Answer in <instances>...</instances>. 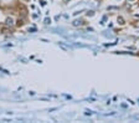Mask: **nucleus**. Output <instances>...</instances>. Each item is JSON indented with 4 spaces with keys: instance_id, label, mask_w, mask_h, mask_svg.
<instances>
[{
    "instance_id": "39448f33",
    "label": "nucleus",
    "mask_w": 139,
    "mask_h": 123,
    "mask_svg": "<svg viewBox=\"0 0 139 123\" xmlns=\"http://www.w3.org/2000/svg\"><path fill=\"white\" fill-rule=\"evenodd\" d=\"M94 14H93V11H88L87 12V16H93Z\"/></svg>"
},
{
    "instance_id": "f257e3e1",
    "label": "nucleus",
    "mask_w": 139,
    "mask_h": 123,
    "mask_svg": "<svg viewBox=\"0 0 139 123\" xmlns=\"http://www.w3.org/2000/svg\"><path fill=\"white\" fill-rule=\"evenodd\" d=\"M5 25L8 26V28H12L15 24H14V19L12 17H6L5 19Z\"/></svg>"
},
{
    "instance_id": "f03ea898",
    "label": "nucleus",
    "mask_w": 139,
    "mask_h": 123,
    "mask_svg": "<svg viewBox=\"0 0 139 123\" xmlns=\"http://www.w3.org/2000/svg\"><path fill=\"white\" fill-rule=\"evenodd\" d=\"M117 21H118V24H119V25H124V24H125V23H124V19H123L122 16H118Z\"/></svg>"
},
{
    "instance_id": "20e7f679",
    "label": "nucleus",
    "mask_w": 139,
    "mask_h": 123,
    "mask_svg": "<svg viewBox=\"0 0 139 123\" xmlns=\"http://www.w3.org/2000/svg\"><path fill=\"white\" fill-rule=\"evenodd\" d=\"M23 24H24V20H23V19H19V20H17V24H16V25H17V26H21Z\"/></svg>"
},
{
    "instance_id": "0eeeda50",
    "label": "nucleus",
    "mask_w": 139,
    "mask_h": 123,
    "mask_svg": "<svg viewBox=\"0 0 139 123\" xmlns=\"http://www.w3.org/2000/svg\"><path fill=\"white\" fill-rule=\"evenodd\" d=\"M134 1V0H128V3H133Z\"/></svg>"
},
{
    "instance_id": "6e6552de",
    "label": "nucleus",
    "mask_w": 139,
    "mask_h": 123,
    "mask_svg": "<svg viewBox=\"0 0 139 123\" xmlns=\"http://www.w3.org/2000/svg\"><path fill=\"white\" fill-rule=\"evenodd\" d=\"M137 23H138V24H135V26H139V21H137Z\"/></svg>"
},
{
    "instance_id": "1a4fd4ad",
    "label": "nucleus",
    "mask_w": 139,
    "mask_h": 123,
    "mask_svg": "<svg viewBox=\"0 0 139 123\" xmlns=\"http://www.w3.org/2000/svg\"><path fill=\"white\" fill-rule=\"evenodd\" d=\"M25 1H30V0H25Z\"/></svg>"
},
{
    "instance_id": "7ed1b4c3",
    "label": "nucleus",
    "mask_w": 139,
    "mask_h": 123,
    "mask_svg": "<svg viewBox=\"0 0 139 123\" xmlns=\"http://www.w3.org/2000/svg\"><path fill=\"white\" fill-rule=\"evenodd\" d=\"M81 24H82V21H81V20H75V21L72 23L73 26H78V25H81Z\"/></svg>"
},
{
    "instance_id": "423d86ee",
    "label": "nucleus",
    "mask_w": 139,
    "mask_h": 123,
    "mask_svg": "<svg viewBox=\"0 0 139 123\" xmlns=\"http://www.w3.org/2000/svg\"><path fill=\"white\" fill-rule=\"evenodd\" d=\"M45 23H46V24H50V23H51V20H49V19H46V20H45Z\"/></svg>"
}]
</instances>
